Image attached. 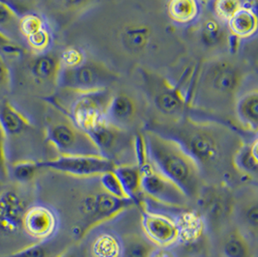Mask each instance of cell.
Segmentation results:
<instances>
[{"instance_id": "6da1fadb", "label": "cell", "mask_w": 258, "mask_h": 257, "mask_svg": "<svg viewBox=\"0 0 258 257\" xmlns=\"http://www.w3.org/2000/svg\"><path fill=\"white\" fill-rule=\"evenodd\" d=\"M169 20L131 1L100 7L76 24L82 49L121 73L175 67L187 46ZM122 74V73H121Z\"/></svg>"}, {"instance_id": "7a4b0ae2", "label": "cell", "mask_w": 258, "mask_h": 257, "mask_svg": "<svg viewBox=\"0 0 258 257\" xmlns=\"http://www.w3.org/2000/svg\"><path fill=\"white\" fill-rule=\"evenodd\" d=\"M252 75L251 65L235 51L200 60L187 95L188 109L234 116L236 101L247 88Z\"/></svg>"}, {"instance_id": "3957f363", "label": "cell", "mask_w": 258, "mask_h": 257, "mask_svg": "<svg viewBox=\"0 0 258 257\" xmlns=\"http://www.w3.org/2000/svg\"><path fill=\"white\" fill-rule=\"evenodd\" d=\"M144 128L177 141L200 165L222 160L229 149H237L244 141L236 128L212 119L186 115L172 124H146Z\"/></svg>"}, {"instance_id": "277c9868", "label": "cell", "mask_w": 258, "mask_h": 257, "mask_svg": "<svg viewBox=\"0 0 258 257\" xmlns=\"http://www.w3.org/2000/svg\"><path fill=\"white\" fill-rule=\"evenodd\" d=\"M142 134L150 164L176 184L188 199H196L200 194L201 169L194 158L167 137L147 128L142 130Z\"/></svg>"}, {"instance_id": "5b68a950", "label": "cell", "mask_w": 258, "mask_h": 257, "mask_svg": "<svg viewBox=\"0 0 258 257\" xmlns=\"http://www.w3.org/2000/svg\"><path fill=\"white\" fill-rule=\"evenodd\" d=\"M141 89L144 93L148 117L147 124H172L189 112L185 92L157 71L139 69Z\"/></svg>"}, {"instance_id": "8992f818", "label": "cell", "mask_w": 258, "mask_h": 257, "mask_svg": "<svg viewBox=\"0 0 258 257\" xmlns=\"http://www.w3.org/2000/svg\"><path fill=\"white\" fill-rule=\"evenodd\" d=\"M47 103L45 141L59 156H100L89 135L79 128L65 112Z\"/></svg>"}, {"instance_id": "52a82bcc", "label": "cell", "mask_w": 258, "mask_h": 257, "mask_svg": "<svg viewBox=\"0 0 258 257\" xmlns=\"http://www.w3.org/2000/svg\"><path fill=\"white\" fill-rule=\"evenodd\" d=\"M112 89L92 92H77L58 88L46 101L57 106L82 131L87 132L106 119L107 105Z\"/></svg>"}, {"instance_id": "ba28073f", "label": "cell", "mask_w": 258, "mask_h": 257, "mask_svg": "<svg viewBox=\"0 0 258 257\" xmlns=\"http://www.w3.org/2000/svg\"><path fill=\"white\" fill-rule=\"evenodd\" d=\"M86 52V51H85ZM122 74L86 52L79 65L62 67L59 74L58 88L77 92H92L112 89L123 80Z\"/></svg>"}, {"instance_id": "9c48e42d", "label": "cell", "mask_w": 258, "mask_h": 257, "mask_svg": "<svg viewBox=\"0 0 258 257\" xmlns=\"http://www.w3.org/2000/svg\"><path fill=\"white\" fill-rule=\"evenodd\" d=\"M188 30V37L184 38L187 51L191 48L200 60L235 51V40L226 24L215 18L205 7H202L200 18Z\"/></svg>"}, {"instance_id": "30bf717a", "label": "cell", "mask_w": 258, "mask_h": 257, "mask_svg": "<svg viewBox=\"0 0 258 257\" xmlns=\"http://www.w3.org/2000/svg\"><path fill=\"white\" fill-rule=\"evenodd\" d=\"M122 81L112 88L106 120L117 128L134 133L138 128H144L146 126L147 102L141 85L122 83Z\"/></svg>"}, {"instance_id": "8fae6325", "label": "cell", "mask_w": 258, "mask_h": 257, "mask_svg": "<svg viewBox=\"0 0 258 257\" xmlns=\"http://www.w3.org/2000/svg\"><path fill=\"white\" fill-rule=\"evenodd\" d=\"M60 70V54L51 51L33 53L24 64V79L33 93L47 100L58 89Z\"/></svg>"}, {"instance_id": "7c38bea8", "label": "cell", "mask_w": 258, "mask_h": 257, "mask_svg": "<svg viewBox=\"0 0 258 257\" xmlns=\"http://www.w3.org/2000/svg\"><path fill=\"white\" fill-rule=\"evenodd\" d=\"M94 142L100 156L115 164L125 156L134 153L135 135L117 128L105 120L97 123L86 132Z\"/></svg>"}, {"instance_id": "4fadbf2b", "label": "cell", "mask_w": 258, "mask_h": 257, "mask_svg": "<svg viewBox=\"0 0 258 257\" xmlns=\"http://www.w3.org/2000/svg\"><path fill=\"white\" fill-rule=\"evenodd\" d=\"M42 169H49L75 177H94L112 171L116 164L102 156H58L38 162Z\"/></svg>"}, {"instance_id": "5bb4252c", "label": "cell", "mask_w": 258, "mask_h": 257, "mask_svg": "<svg viewBox=\"0 0 258 257\" xmlns=\"http://www.w3.org/2000/svg\"><path fill=\"white\" fill-rule=\"evenodd\" d=\"M141 171L142 194L171 207L182 208L188 204L189 199L186 194L176 184L157 171L150 163L142 167Z\"/></svg>"}, {"instance_id": "9a60e30c", "label": "cell", "mask_w": 258, "mask_h": 257, "mask_svg": "<svg viewBox=\"0 0 258 257\" xmlns=\"http://www.w3.org/2000/svg\"><path fill=\"white\" fill-rule=\"evenodd\" d=\"M113 0H40L47 17L60 28L77 24L90 13Z\"/></svg>"}, {"instance_id": "2e32d148", "label": "cell", "mask_w": 258, "mask_h": 257, "mask_svg": "<svg viewBox=\"0 0 258 257\" xmlns=\"http://www.w3.org/2000/svg\"><path fill=\"white\" fill-rule=\"evenodd\" d=\"M136 206L134 201L129 199H117L108 195L105 190L91 195L82 202V213L88 223L83 229V235L90 228L101 222L115 218L120 213Z\"/></svg>"}, {"instance_id": "e0dca14e", "label": "cell", "mask_w": 258, "mask_h": 257, "mask_svg": "<svg viewBox=\"0 0 258 257\" xmlns=\"http://www.w3.org/2000/svg\"><path fill=\"white\" fill-rule=\"evenodd\" d=\"M141 225L146 238L156 246L167 247L180 239L176 222L164 215L142 209Z\"/></svg>"}, {"instance_id": "ac0fdd59", "label": "cell", "mask_w": 258, "mask_h": 257, "mask_svg": "<svg viewBox=\"0 0 258 257\" xmlns=\"http://www.w3.org/2000/svg\"><path fill=\"white\" fill-rule=\"evenodd\" d=\"M57 226V217L47 206L33 205L28 207L24 213L23 230L37 242L49 240L56 232Z\"/></svg>"}, {"instance_id": "d6986e66", "label": "cell", "mask_w": 258, "mask_h": 257, "mask_svg": "<svg viewBox=\"0 0 258 257\" xmlns=\"http://www.w3.org/2000/svg\"><path fill=\"white\" fill-rule=\"evenodd\" d=\"M28 207L22 195L8 188L0 192V232L16 235L23 230V219Z\"/></svg>"}, {"instance_id": "ffe728a7", "label": "cell", "mask_w": 258, "mask_h": 257, "mask_svg": "<svg viewBox=\"0 0 258 257\" xmlns=\"http://www.w3.org/2000/svg\"><path fill=\"white\" fill-rule=\"evenodd\" d=\"M235 120L246 132L256 135L258 130V89L247 87L238 97L234 107Z\"/></svg>"}, {"instance_id": "44dd1931", "label": "cell", "mask_w": 258, "mask_h": 257, "mask_svg": "<svg viewBox=\"0 0 258 257\" xmlns=\"http://www.w3.org/2000/svg\"><path fill=\"white\" fill-rule=\"evenodd\" d=\"M228 31L236 42H244L255 37L258 30L256 10L251 4L245 5L227 22Z\"/></svg>"}, {"instance_id": "7402d4cb", "label": "cell", "mask_w": 258, "mask_h": 257, "mask_svg": "<svg viewBox=\"0 0 258 257\" xmlns=\"http://www.w3.org/2000/svg\"><path fill=\"white\" fill-rule=\"evenodd\" d=\"M202 5L200 0H167L166 17L172 24L190 26L200 18Z\"/></svg>"}, {"instance_id": "603a6c76", "label": "cell", "mask_w": 258, "mask_h": 257, "mask_svg": "<svg viewBox=\"0 0 258 257\" xmlns=\"http://www.w3.org/2000/svg\"><path fill=\"white\" fill-rule=\"evenodd\" d=\"M113 172L117 176L126 197L142 210L141 171L136 164H116Z\"/></svg>"}, {"instance_id": "cb8c5ba5", "label": "cell", "mask_w": 258, "mask_h": 257, "mask_svg": "<svg viewBox=\"0 0 258 257\" xmlns=\"http://www.w3.org/2000/svg\"><path fill=\"white\" fill-rule=\"evenodd\" d=\"M0 127L8 140L24 134L31 127V123L9 101H4L0 105Z\"/></svg>"}, {"instance_id": "d4e9b609", "label": "cell", "mask_w": 258, "mask_h": 257, "mask_svg": "<svg viewBox=\"0 0 258 257\" xmlns=\"http://www.w3.org/2000/svg\"><path fill=\"white\" fill-rule=\"evenodd\" d=\"M257 138L243 142L233 155L235 168L248 175H256L258 171Z\"/></svg>"}, {"instance_id": "484cf974", "label": "cell", "mask_w": 258, "mask_h": 257, "mask_svg": "<svg viewBox=\"0 0 258 257\" xmlns=\"http://www.w3.org/2000/svg\"><path fill=\"white\" fill-rule=\"evenodd\" d=\"M122 244L115 234L103 232L96 236L91 245L93 257H121Z\"/></svg>"}, {"instance_id": "4316f807", "label": "cell", "mask_w": 258, "mask_h": 257, "mask_svg": "<svg viewBox=\"0 0 258 257\" xmlns=\"http://www.w3.org/2000/svg\"><path fill=\"white\" fill-rule=\"evenodd\" d=\"M121 257H149L156 245L140 234H126L121 239Z\"/></svg>"}, {"instance_id": "83f0119b", "label": "cell", "mask_w": 258, "mask_h": 257, "mask_svg": "<svg viewBox=\"0 0 258 257\" xmlns=\"http://www.w3.org/2000/svg\"><path fill=\"white\" fill-rule=\"evenodd\" d=\"M245 3V0H206L205 8L215 18L226 24Z\"/></svg>"}, {"instance_id": "f1b7e54d", "label": "cell", "mask_w": 258, "mask_h": 257, "mask_svg": "<svg viewBox=\"0 0 258 257\" xmlns=\"http://www.w3.org/2000/svg\"><path fill=\"white\" fill-rule=\"evenodd\" d=\"M223 251L225 257H253L248 241L238 230L226 236L223 244Z\"/></svg>"}, {"instance_id": "f546056e", "label": "cell", "mask_w": 258, "mask_h": 257, "mask_svg": "<svg viewBox=\"0 0 258 257\" xmlns=\"http://www.w3.org/2000/svg\"><path fill=\"white\" fill-rule=\"evenodd\" d=\"M20 17L12 4L0 0V32L12 39V35L19 31Z\"/></svg>"}, {"instance_id": "4dcf8cb0", "label": "cell", "mask_w": 258, "mask_h": 257, "mask_svg": "<svg viewBox=\"0 0 258 257\" xmlns=\"http://www.w3.org/2000/svg\"><path fill=\"white\" fill-rule=\"evenodd\" d=\"M56 249V245L51 241L46 240L36 242L34 244L27 245L18 251L0 257H56L59 253L62 252H57Z\"/></svg>"}, {"instance_id": "1f68e13d", "label": "cell", "mask_w": 258, "mask_h": 257, "mask_svg": "<svg viewBox=\"0 0 258 257\" xmlns=\"http://www.w3.org/2000/svg\"><path fill=\"white\" fill-rule=\"evenodd\" d=\"M41 169L38 162L27 160L19 161L12 165L13 177L21 184H27L35 178Z\"/></svg>"}, {"instance_id": "d6a6232c", "label": "cell", "mask_w": 258, "mask_h": 257, "mask_svg": "<svg viewBox=\"0 0 258 257\" xmlns=\"http://www.w3.org/2000/svg\"><path fill=\"white\" fill-rule=\"evenodd\" d=\"M32 53L40 54L49 51L52 45V34L48 25L25 39Z\"/></svg>"}, {"instance_id": "836d02e7", "label": "cell", "mask_w": 258, "mask_h": 257, "mask_svg": "<svg viewBox=\"0 0 258 257\" xmlns=\"http://www.w3.org/2000/svg\"><path fill=\"white\" fill-rule=\"evenodd\" d=\"M48 24L45 20L37 14H25L20 18L19 23V31L24 39L41 30Z\"/></svg>"}, {"instance_id": "e575fe53", "label": "cell", "mask_w": 258, "mask_h": 257, "mask_svg": "<svg viewBox=\"0 0 258 257\" xmlns=\"http://www.w3.org/2000/svg\"><path fill=\"white\" fill-rule=\"evenodd\" d=\"M100 182L104 190L108 195L115 197L117 199H128L123 187L121 186L117 176L115 175L113 170L100 176Z\"/></svg>"}, {"instance_id": "d590c367", "label": "cell", "mask_w": 258, "mask_h": 257, "mask_svg": "<svg viewBox=\"0 0 258 257\" xmlns=\"http://www.w3.org/2000/svg\"><path fill=\"white\" fill-rule=\"evenodd\" d=\"M24 52V49L18 45L14 40L0 32V54L3 57H20Z\"/></svg>"}, {"instance_id": "8d00e7d4", "label": "cell", "mask_w": 258, "mask_h": 257, "mask_svg": "<svg viewBox=\"0 0 258 257\" xmlns=\"http://www.w3.org/2000/svg\"><path fill=\"white\" fill-rule=\"evenodd\" d=\"M6 141L7 138L0 127V180H4L9 174L8 160L6 154Z\"/></svg>"}, {"instance_id": "74e56055", "label": "cell", "mask_w": 258, "mask_h": 257, "mask_svg": "<svg viewBox=\"0 0 258 257\" xmlns=\"http://www.w3.org/2000/svg\"><path fill=\"white\" fill-rule=\"evenodd\" d=\"M244 221L251 231L256 233L258 226V208L256 201L249 204L244 209Z\"/></svg>"}, {"instance_id": "f35d334b", "label": "cell", "mask_w": 258, "mask_h": 257, "mask_svg": "<svg viewBox=\"0 0 258 257\" xmlns=\"http://www.w3.org/2000/svg\"><path fill=\"white\" fill-rule=\"evenodd\" d=\"M11 71L5 61V58L0 54V92L8 90L11 85Z\"/></svg>"}, {"instance_id": "ab89813d", "label": "cell", "mask_w": 258, "mask_h": 257, "mask_svg": "<svg viewBox=\"0 0 258 257\" xmlns=\"http://www.w3.org/2000/svg\"><path fill=\"white\" fill-rule=\"evenodd\" d=\"M149 257H176L175 254L169 250V249H166V247H159V246H156Z\"/></svg>"}, {"instance_id": "60d3db41", "label": "cell", "mask_w": 258, "mask_h": 257, "mask_svg": "<svg viewBox=\"0 0 258 257\" xmlns=\"http://www.w3.org/2000/svg\"><path fill=\"white\" fill-rule=\"evenodd\" d=\"M56 257H75V255L72 254L70 252H68V251H62Z\"/></svg>"}, {"instance_id": "b9f144b4", "label": "cell", "mask_w": 258, "mask_h": 257, "mask_svg": "<svg viewBox=\"0 0 258 257\" xmlns=\"http://www.w3.org/2000/svg\"><path fill=\"white\" fill-rule=\"evenodd\" d=\"M9 1H12V0H9Z\"/></svg>"}]
</instances>
